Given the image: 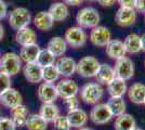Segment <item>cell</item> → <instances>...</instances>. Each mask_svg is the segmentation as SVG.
<instances>
[{
  "instance_id": "cell-1",
  "label": "cell",
  "mask_w": 145,
  "mask_h": 130,
  "mask_svg": "<svg viewBox=\"0 0 145 130\" xmlns=\"http://www.w3.org/2000/svg\"><path fill=\"white\" fill-rule=\"evenodd\" d=\"M80 99L88 105H95L100 103L104 95V88L99 82H87L79 89Z\"/></svg>"
},
{
  "instance_id": "cell-2",
  "label": "cell",
  "mask_w": 145,
  "mask_h": 130,
  "mask_svg": "<svg viewBox=\"0 0 145 130\" xmlns=\"http://www.w3.org/2000/svg\"><path fill=\"white\" fill-rule=\"evenodd\" d=\"M23 67V63L21 61L18 53L9 51L0 56V72L13 77L18 75Z\"/></svg>"
},
{
  "instance_id": "cell-3",
  "label": "cell",
  "mask_w": 145,
  "mask_h": 130,
  "mask_svg": "<svg viewBox=\"0 0 145 130\" xmlns=\"http://www.w3.org/2000/svg\"><path fill=\"white\" fill-rule=\"evenodd\" d=\"M101 16L97 9L86 7L80 9L76 15V23L84 29H92L100 24Z\"/></svg>"
},
{
  "instance_id": "cell-4",
  "label": "cell",
  "mask_w": 145,
  "mask_h": 130,
  "mask_svg": "<svg viewBox=\"0 0 145 130\" xmlns=\"http://www.w3.org/2000/svg\"><path fill=\"white\" fill-rule=\"evenodd\" d=\"M31 14L29 10L24 7H16L10 12H8V21L9 25L14 31H18L21 28H24L29 26L31 23Z\"/></svg>"
},
{
  "instance_id": "cell-5",
  "label": "cell",
  "mask_w": 145,
  "mask_h": 130,
  "mask_svg": "<svg viewBox=\"0 0 145 130\" xmlns=\"http://www.w3.org/2000/svg\"><path fill=\"white\" fill-rule=\"evenodd\" d=\"M101 63L95 56H84L77 62L76 73L84 78H93L95 77Z\"/></svg>"
},
{
  "instance_id": "cell-6",
  "label": "cell",
  "mask_w": 145,
  "mask_h": 130,
  "mask_svg": "<svg viewBox=\"0 0 145 130\" xmlns=\"http://www.w3.org/2000/svg\"><path fill=\"white\" fill-rule=\"evenodd\" d=\"M63 38L65 39L67 46L74 49L84 47L88 41V35L86 31L78 25L67 28Z\"/></svg>"
},
{
  "instance_id": "cell-7",
  "label": "cell",
  "mask_w": 145,
  "mask_h": 130,
  "mask_svg": "<svg viewBox=\"0 0 145 130\" xmlns=\"http://www.w3.org/2000/svg\"><path fill=\"white\" fill-rule=\"evenodd\" d=\"M113 67L115 71L116 78L128 81L132 79V77L134 76V63L128 56L115 61V65Z\"/></svg>"
},
{
  "instance_id": "cell-8",
  "label": "cell",
  "mask_w": 145,
  "mask_h": 130,
  "mask_svg": "<svg viewBox=\"0 0 145 130\" xmlns=\"http://www.w3.org/2000/svg\"><path fill=\"white\" fill-rule=\"evenodd\" d=\"M113 114L106 103H97L93 105L89 118L94 125H105L113 119Z\"/></svg>"
},
{
  "instance_id": "cell-9",
  "label": "cell",
  "mask_w": 145,
  "mask_h": 130,
  "mask_svg": "<svg viewBox=\"0 0 145 130\" xmlns=\"http://www.w3.org/2000/svg\"><path fill=\"white\" fill-rule=\"evenodd\" d=\"M57 95L61 99L65 100L71 97H75L79 93V86L72 78H63L55 85Z\"/></svg>"
},
{
  "instance_id": "cell-10",
  "label": "cell",
  "mask_w": 145,
  "mask_h": 130,
  "mask_svg": "<svg viewBox=\"0 0 145 130\" xmlns=\"http://www.w3.org/2000/svg\"><path fill=\"white\" fill-rule=\"evenodd\" d=\"M91 43L95 47H106V44L113 39L112 31L106 26L97 25V27L92 28L89 35Z\"/></svg>"
},
{
  "instance_id": "cell-11",
  "label": "cell",
  "mask_w": 145,
  "mask_h": 130,
  "mask_svg": "<svg viewBox=\"0 0 145 130\" xmlns=\"http://www.w3.org/2000/svg\"><path fill=\"white\" fill-rule=\"evenodd\" d=\"M138 13L134 9L130 8H119L115 14L116 24L120 27L127 28L131 27L137 22Z\"/></svg>"
},
{
  "instance_id": "cell-12",
  "label": "cell",
  "mask_w": 145,
  "mask_h": 130,
  "mask_svg": "<svg viewBox=\"0 0 145 130\" xmlns=\"http://www.w3.org/2000/svg\"><path fill=\"white\" fill-rule=\"evenodd\" d=\"M37 97L41 103H54L59 98L55 85L41 82L37 89Z\"/></svg>"
},
{
  "instance_id": "cell-13",
  "label": "cell",
  "mask_w": 145,
  "mask_h": 130,
  "mask_svg": "<svg viewBox=\"0 0 145 130\" xmlns=\"http://www.w3.org/2000/svg\"><path fill=\"white\" fill-rule=\"evenodd\" d=\"M55 66L57 68L60 76L64 78H71L76 73L77 62L71 56H61L55 61Z\"/></svg>"
},
{
  "instance_id": "cell-14",
  "label": "cell",
  "mask_w": 145,
  "mask_h": 130,
  "mask_svg": "<svg viewBox=\"0 0 145 130\" xmlns=\"http://www.w3.org/2000/svg\"><path fill=\"white\" fill-rule=\"evenodd\" d=\"M0 103L2 104L3 107L10 110L14 106L23 103V97L20 93V91H18L16 89H14L12 87H10L6 91L0 93Z\"/></svg>"
},
{
  "instance_id": "cell-15",
  "label": "cell",
  "mask_w": 145,
  "mask_h": 130,
  "mask_svg": "<svg viewBox=\"0 0 145 130\" xmlns=\"http://www.w3.org/2000/svg\"><path fill=\"white\" fill-rule=\"evenodd\" d=\"M22 72L25 79L29 84H40L42 81V67L36 62L24 64Z\"/></svg>"
},
{
  "instance_id": "cell-16",
  "label": "cell",
  "mask_w": 145,
  "mask_h": 130,
  "mask_svg": "<svg viewBox=\"0 0 145 130\" xmlns=\"http://www.w3.org/2000/svg\"><path fill=\"white\" fill-rule=\"evenodd\" d=\"M14 39H15V42L21 47L34 44V43H37V33L31 27L27 26L18 31H15Z\"/></svg>"
},
{
  "instance_id": "cell-17",
  "label": "cell",
  "mask_w": 145,
  "mask_h": 130,
  "mask_svg": "<svg viewBox=\"0 0 145 130\" xmlns=\"http://www.w3.org/2000/svg\"><path fill=\"white\" fill-rule=\"evenodd\" d=\"M31 22L38 31H49L52 29L54 21L51 18L48 11H39L35 14V16L31 19Z\"/></svg>"
},
{
  "instance_id": "cell-18",
  "label": "cell",
  "mask_w": 145,
  "mask_h": 130,
  "mask_svg": "<svg viewBox=\"0 0 145 130\" xmlns=\"http://www.w3.org/2000/svg\"><path fill=\"white\" fill-rule=\"evenodd\" d=\"M28 115H29L28 107L23 103L10 108V118L12 119V122L14 123L16 128L25 127Z\"/></svg>"
},
{
  "instance_id": "cell-19",
  "label": "cell",
  "mask_w": 145,
  "mask_h": 130,
  "mask_svg": "<svg viewBox=\"0 0 145 130\" xmlns=\"http://www.w3.org/2000/svg\"><path fill=\"white\" fill-rule=\"evenodd\" d=\"M66 117L68 119V123L71 125V127L77 128V129L85 127L89 120L88 113L80 107L77 110H74V111H68Z\"/></svg>"
},
{
  "instance_id": "cell-20",
  "label": "cell",
  "mask_w": 145,
  "mask_h": 130,
  "mask_svg": "<svg viewBox=\"0 0 145 130\" xmlns=\"http://www.w3.org/2000/svg\"><path fill=\"white\" fill-rule=\"evenodd\" d=\"M105 51H106V54L109 59H112L114 61H117L121 57H125L127 54L123 42L119 39H112L106 44Z\"/></svg>"
},
{
  "instance_id": "cell-21",
  "label": "cell",
  "mask_w": 145,
  "mask_h": 130,
  "mask_svg": "<svg viewBox=\"0 0 145 130\" xmlns=\"http://www.w3.org/2000/svg\"><path fill=\"white\" fill-rule=\"evenodd\" d=\"M48 12L54 22H63L69 15V8L63 1H56L50 6Z\"/></svg>"
},
{
  "instance_id": "cell-22",
  "label": "cell",
  "mask_w": 145,
  "mask_h": 130,
  "mask_svg": "<svg viewBox=\"0 0 145 130\" xmlns=\"http://www.w3.org/2000/svg\"><path fill=\"white\" fill-rule=\"evenodd\" d=\"M129 100L134 104H144L145 101V85L142 82H134L127 89Z\"/></svg>"
},
{
  "instance_id": "cell-23",
  "label": "cell",
  "mask_w": 145,
  "mask_h": 130,
  "mask_svg": "<svg viewBox=\"0 0 145 130\" xmlns=\"http://www.w3.org/2000/svg\"><path fill=\"white\" fill-rule=\"evenodd\" d=\"M67 43L65 39L60 36H54L52 37L47 43V49L55 56V57H61L65 54L67 50Z\"/></svg>"
},
{
  "instance_id": "cell-24",
  "label": "cell",
  "mask_w": 145,
  "mask_h": 130,
  "mask_svg": "<svg viewBox=\"0 0 145 130\" xmlns=\"http://www.w3.org/2000/svg\"><path fill=\"white\" fill-rule=\"evenodd\" d=\"M115 77L116 76H115L114 67L112 65L107 64V63H103V64L100 65L99 71H97V73L94 78L97 79V82H99L100 85L107 86Z\"/></svg>"
},
{
  "instance_id": "cell-25",
  "label": "cell",
  "mask_w": 145,
  "mask_h": 130,
  "mask_svg": "<svg viewBox=\"0 0 145 130\" xmlns=\"http://www.w3.org/2000/svg\"><path fill=\"white\" fill-rule=\"evenodd\" d=\"M39 51H40V47L37 43L28 44V46L21 47L18 56H20L22 63H24V64L35 63L37 60V56H38Z\"/></svg>"
},
{
  "instance_id": "cell-26",
  "label": "cell",
  "mask_w": 145,
  "mask_h": 130,
  "mask_svg": "<svg viewBox=\"0 0 145 130\" xmlns=\"http://www.w3.org/2000/svg\"><path fill=\"white\" fill-rule=\"evenodd\" d=\"M123 46L128 54H138L142 51V42H141V36L131 33L123 39Z\"/></svg>"
},
{
  "instance_id": "cell-27",
  "label": "cell",
  "mask_w": 145,
  "mask_h": 130,
  "mask_svg": "<svg viewBox=\"0 0 145 130\" xmlns=\"http://www.w3.org/2000/svg\"><path fill=\"white\" fill-rule=\"evenodd\" d=\"M135 127H137V122L131 114L123 113L115 118L114 122L115 130H133Z\"/></svg>"
},
{
  "instance_id": "cell-28",
  "label": "cell",
  "mask_w": 145,
  "mask_h": 130,
  "mask_svg": "<svg viewBox=\"0 0 145 130\" xmlns=\"http://www.w3.org/2000/svg\"><path fill=\"white\" fill-rule=\"evenodd\" d=\"M106 87L109 97H123L127 93V81L116 77Z\"/></svg>"
},
{
  "instance_id": "cell-29",
  "label": "cell",
  "mask_w": 145,
  "mask_h": 130,
  "mask_svg": "<svg viewBox=\"0 0 145 130\" xmlns=\"http://www.w3.org/2000/svg\"><path fill=\"white\" fill-rule=\"evenodd\" d=\"M40 116L48 123H52L60 115V108L55 103H42L39 110Z\"/></svg>"
},
{
  "instance_id": "cell-30",
  "label": "cell",
  "mask_w": 145,
  "mask_h": 130,
  "mask_svg": "<svg viewBox=\"0 0 145 130\" xmlns=\"http://www.w3.org/2000/svg\"><path fill=\"white\" fill-rule=\"evenodd\" d=\"M106 104L108 105L114 117H117L121 114L126 113V110H127V104L123 97H109Z\"/></svg>"
},
{
  "instance_id": "cell-31",
  "label": "cell",
  "mask_w": 145,
  "mask_h": 130,
  "mask_svg": "<svg viewBox=\"0 0 145 130\" xmlns=\"http://www.w3.org/2000/svg\"><path fill=\"white\" fill-rule=\"evenodd\" d=\"M48 122H46L40 114H29L25 127L27 128V130H47L48 128Z\"/></svg>"
},
{
  "instance_id": "cell-32",
  "label": "cell",
  "mask_w": 145,
  "mask_h": 130,
  "mask_svg": "<svg viewBox=\"0 0 145 130\" xmlns=\"http://www.w3.org/2000/svg\"><path fill=\"white\" fill-rule=\"evenodd\" d=\"M55 61H56V57L47 48H44V49H40L39 51L36 63L38 65H40L41 67H47L50 65H54Z\"/></svg>"
},
{
  "instance_id": "cell-33",
  "label": "cell",
  "mask_w": 145,
  "mask_h": 130,
  "mask_svg": "<svg viewBox=\"0 0 145 130\" xmlns=\"http://www.w3.org/2000/svg\"><path fill=\"white\" fill-rule=\"evenodd\" d=\"M60 79V73L56 66L50 65L47 67H42V81L47 84H54Z\"/></svg>"
},
{
  "instance_id": "cell-34",
  "label": "cell",
  "mask_w": 145,
  "mask_h": 130,
  "mask_svg": "<svg viewBox=\"0 0 145 130\" xmlns=\"http://www.w3.org/2000/svg\"><path fill=\"white\" fill-rule=\"evenodd\" d=\"M51 124L53 125V130H71L72 128L66 115H62V114H60Z\"/></svg>"
},
{
  "instance_id": "cell-35",
  "label": "cell",
  "mask_w": 145,
  "mask_h": 130,
  "mask_svg": "<svg viewBox=\"0 0 145 130\" xmlns=\"http://www.w3.org/2000/svg\"><path fill=\"white\" fill-rule=\"evenodd\" d=\"M64 104L66 106L67 111H74V110H77L80 107V100L77 95L71 97V98L64 100Z\"/></svg>"
},
{
  "instance_id": "cell-36",
  "label": "cell",
  "mask_w": 145,
  "mask_h": 130,
  "mask_svg": "<svg viewBox=\"0 0 145 130\" xmlns=\"http://www.w3.org/2000/svg\"><path fill=\"white\" fill-rule=\"evenodd\" d=\"M11 87V77L9 75L0 72V93L6 91Z\"/></svg>"
},
{
  "instance_id": "cell-37",
  "label": "cell",
  "mask_w": 145,
  "mask_h": 130,
  "mask_svg": "<svg viewBox=\"0 0 145 130\" xmlns=\"http://www.w3.org/2000/svg\"><path fill=\"white\" fill-rule=\"evenodd\" d=\"M0 130H16V127L10 117H0Z\"/></svg>"
},
{
  "instance_id": "cell-38",
  "label": "cell",
  "mask_w": 145,
  "mask_h": 130,
  "mask_svg": "<svg viewBox=\"0 0 145 130\" xmlns=\"http://www.w3.org/2000/svg\"><path fill=\"white\" fill-rule=\"evenodd\" d=\"M133 9L137 13H145V0H135Z\"/></svg>"
},
{
  "instance_id": "cell-39",
  "label": "cell",
  "mask_w": 145,
  "mask_h": 130,
  "mask_svg": "<svg viewBox=\"0 0 145 130\" xmlns=\"http://www.w3.org/2000/svg\"><path fill=\"white\" fill-rule=\"evenodd\" d=\"M8 15V5L5 0H0V21L7 18Z\"/></svg>"
},
{
  "instance_id": "cell-40",
  "label": "cell",
  "mask_w": 145,
  "mask_h": 130,
  "mask_svg": "<svg viewBox=\"0 0 145 130\" xmlns=\"http://www.w3.org/2000/svg\"><path fill=\"white\" fill-rule=\"evenodd\" d=\"M134 1L135 0H117V2L119 3L120 8H130V9H133Z\"/></svg>"
},
{
  "instance_id": "cell-41",
  "label": "cell",
  "mask_w": 145,
  "mask_h": 130,
  "mask_svg": "<svg viewBox=\"0 0 145 130\" xmlns=\"http://www.w3.org/2000/svg\"><path fill=\"white\" fill-rule=\"evenodd\" d=\"M99 2V5H101L102 7H106V8H110L117 2V0H97Z\"/></svg>"
},
{
  "instance_id": "cell-42",
  "label": "cell",
  "mask_w": 145,
  "mask_h": 130,
  "mask_svg": "<svg viewBox=\"0 0 145 130\" xmlns=\"http://www.w3.org/2000/svg\"><path fill=\"white\" fill-rule=\"evenodd\" d=\"M85 0H63L64 3H66L68 7H78L80 6Z\"/></svg>"
},
{
  "instance_id": "cell-43",
  "label": "cell",
  "mask_w": 145,
  "mask_h": 130,
  "mask_svg": "<svg viewBox=\"0 0 145 130\" xmlns=\"http://www.w3.org/2000/svg\"><path fill=\"white\" fill-rule=\"evenodd\" d=\"M3 37H5V27L0 23V41L3 39Z\"/></svg>"
},
{
  "instance_id": "cell-44",
  "label": "cell",
  "mask_w": 145,
  "mask_h": 130,
  "mask_svg": "<svg viewBox=\"0 0 145 130\" xmlns=\"http://www.w3.org/2000/svg\"><path fill=\"white\" fill-rule=\"evenodd\" d=\"M141 42H142V51L145 52V34L141 36Z\"/></svg>"
},
{
  "instance_id": "cell-45",
  "label": "cell",
  "mask_w": 145,
  "mask_h": 130,
  "mask_svg": "<svg viewBox=\"0 0 145 130\" xmlns=\"http://www.w3.org/2000/svg\"><path fill=\"white\" fill-rule=\"evenodd\" d=\"M78 130H94L92 128H89V127H82V128H79Z\"/></svg>"
},
{
  "instance_id": "cell-46",
  "label": "cell",
  "mask_w": 145,
  "mask_h": 130,
  "mask_svg": "<svg viewBox=\"0 0 145 130\" xmlns=\"http://www.w3.org/2000/svg\"><path fill=\"white\" fill-rule=\"evenodd\" d=\"M133 130H143V129H141V128H139V127H135Z\"/></svg>"
},
{
  "instance_id": "cell-47",
  "label": "cell",
  "mask_w": 145,
  "mask_h": 130,
  "mask_svg": "<svg viewBox=\"0 0 145 130\" xmlns=\"http://www.w3.org/2000/svg\"><path fill=\"white\" fill-rule=\"evenodd\" d=\"M87 1H91V2H93V1H97V0H87Z\"/></svg>"
},
{
  "instance_id": "cell-48",
  "label": "cell",
  "mask_w": 145,
  "mask_h": 130,
  "mask_svg": "<svg viewBox=\"0 0 145 130\" xmlns=\"http://www.w3.org/2000/svg\"><path fill=\"white\" fill-rule=\"evenodd\" d=\"M0 117H1V111H0Z\"/></svg>"
},
{
  "instance_id": "cell-49",
  "label": "cell",
  "mask_w": 145,
  "mask_h": 130,
  "mask_svg": "<svg viewBox=\"0 0 145 130\" xmlns=\"http://www.w3.org/2000/svg\"><path fill=\"white\" fill-rule=\"evenodd\" d=\"M144 66H145V60H144Z\"/></svg>"
},
{
  "instance_id": "cell-50",
  "label": "cell",
  "mask_w": 145,
  "mask_h": 130,
  "mask_svg": "<svg viewBox=\"0 0 145 130\" xmlns=\"http://www.w3.org/2000/svg\"><path fill=\"white\" fill-rule=\"evenodd\" d=\"M0 56H1V52H0Z\"/></svg>"
},
{
  "instance_id": "cell-51",
  "label": "cell",
  "mask_w": 145,
  "mask_h": 130,
  "mask_svg": "<svg viewBox=\"0 0 145 130\" xmlns=\"http://www.w3.org/2000/svg\"><path fill=\"white\" fill-rule=\"evenodd\" d=\"M144 105H145V101H144Z\"/></svg>"
},
{
  "instance_id": "cell-52",
  "label": "cell",
  "mask_w": 145,
  "mask_h": 130,
  "mask_svg": "<svg viewBox=\"0 0 145 130\" xmlns=\"http://www.w3.org/2000/svg\"><path fill=\"white\" fill-rule=\"evenodd\" d=\"M144 16H145V13H144Z\"/></svg>"
}]
</instances>
